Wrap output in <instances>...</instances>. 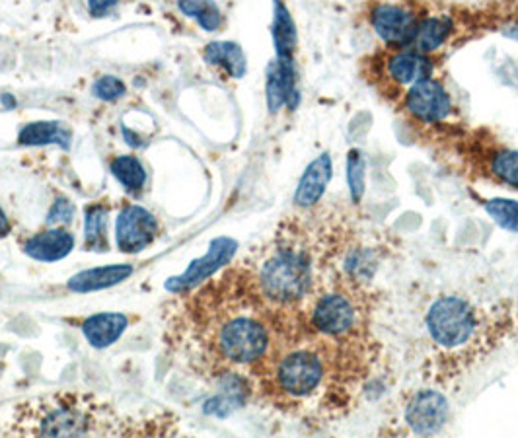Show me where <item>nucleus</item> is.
Returning <instances> with one entry per match:
<instances>
[{
	"label": "nucleus",
	"instance_id": "8",
	"mask_svg": "<svg viewBox=\"0 0 518 438\" xmlns=\"http://www.w3.org/2000/svg\"><path fill=\"white\" fill-rule=\"evenodd\" d=\"M217 349L232 365H258L271 349V331L259 316L238 314L219 328Z\"/></svg>",
	"mask_w": 518,
	"mask_h": 438
},
{
	"label": "nucleus",
	"instance_id": "20",
	"mask_svg": "<svg viewBox=\"0 0 518 438\" xmlns=\"http://www.w3.org/2000/svg\"><path fill=\"white\" fill-rule=\"evenodd\" d=\"M271 34L275 43V59H295L298 32L295 20L283 0H273V24Z\"/></svg>",
	"mask_w": 518,
	"mask_h": 438
},
{
	"label": "nucleus",
	"instance_id": "30",
	"mask_svg": "<svg viewBox=\"0 0 518 438\" xmlns=\"http://www.w3.org/2000/svg\"><path fill=\"white\" fill-rule=\"evenodd\" d=\"M119 4V0H88V10L94 18H104Z\"/></svg>",
	"mask_w": 518,
	"mask_h": 438
},
{
	"label": "nucleus",
	"instance_id": "11",
	"mask_svg": "<svg viewBox=\"0 0 518 438\" xmlns=\"http://www.w3.org/2000/svg\"><path fill=\"white\" fill-rule=\"evenodd\" d=\"M450 405L439 390H415L404 403V423L411 435L433 437L446 427Z\"/></svg>",
	"mask_w": 518,
	"mask_h": 438
},
{
	"label": "nucleus",
	"instance_id": "16",
	"mask_svg": "<svg viewBox=\"0 0 518 438\" xmlns=\"http://www.w3.org/2000/svg\"><path fill=\"white\" fill-rule=\"evenodd\" d=\"M133 273V267L127 263H113V265H104V267H94V269H86L76 273L74 277L69 279L67 287L73 292H94L108 289L113 285H119L123 281H127Z\"/></svg>",
	"mask_w": 518,
	"mask_h": 438
},
{
	"label": "nucleus",
	"instance_id": "9",
	"mask_svg": "<svg viewBox=\"0 0 518 438\" xmlns=\"http://www.w3.org/2000/svg\"><path fill=\"white\" fill-rule=\"evenodd\" d=\"M413 125L439 129L444 125H452L458 115V108L450 90L446 88L443 78L429 76L407 88L396 104Z\"/></svg>",
	"mask_w": 518,
	"mask_h": 438
},
{
	"label": "nucleus",
	"instance_id": "29",
	"mask_svg": "<svg viewBox=\"0 0 518 438\" xmlns=\"http://www.w3.org/2000/svg\"><path fill=\"white\" fill-rule=\"evenodd\" d=\"M74 217V205L69 199H57L47 215V222L51 226H59V224H69Z\"/></svg>",
	"mask_w": 518,
	"mask_h": 438
},
{
	"label": "nucleus",
	"instance_id": "5",
	"mask_svg": "<svg viewBox=\"0 0 518 438\" xmlns=\"http://www.w3.org/2000/svg\"><path fill=\"white\" fill-rule=\"evenodd\" d=\"M365 76L374 90L394 106L402 94L423 78L435 76L439 59L417 51L415 47H378L363 61Z\"/></svg>",
	"mask_w": 518,
	"mask_h": 438
},
{
	"label": "nucleus",
	"instance_id": "21",
	"mask_svg": "<svg viewBox=\"0 0 518 438\" xmlns=\"http://www.w3.org/2000/svg\"><path fill=\"white\" fill-rule=\"evenodd\" d=\"M73 133L65 123L59 121H34L22 127L18 143L22 146L57 145L65 150L71 148Z\"/></svg>",
	"mask_w": 518,
	"mask_h": 438
},
{
	"label": "nucleus",
	"instance_id": "23",
	"mask_svg": "<svg viewBox=\"0 0 518 438\" xmlns=\"http://www.w3.org/2000/svg\"><path fill=\"white\" fill-rule=\"evenodd\" d=\"M108 215L110 209L104 205H92L86 209L84 219V248L88 252H108Z\"/></svg>",
	"mask_w": 518,
	"mask_h": 438
},
{
	"label": "nucleus",
	"instance_id": "18",
	"mask_svg": "<svg viewBox=\"0 0 518 438\" xmlns=\"http://www.w3.org/2000/svg\"><path fill=\"white\" fill-rule=\"evenodd\" d=\"M378 263H380V257L376 248L353 246L343 256L341 279L357 287H365L374 279V273L378 271Z\"/></svg>",
	"mask_w": 518,
	"mask_h": 438
},
{
	"label": "nucleus",
	"instance_id": "35",
	"mask_svg": "<svg viewBox=\"0 0 518 438\" xmlns=\"http://www.w3.org/2000/svg\"><path fill=\"white\" fill-rule=\"evenodd\" d=\"M515 12H517V16H518V0H517V4H515Z\"/></svg>",
	"mask_w": 518,
	"mask_h": 438
},
{
	"label": "nucleus",
	"instance_id": "25",
	"mask_svg": "<svg viewBox=\"0 0 518 438\" xmlns=\"http://www.w3.org/2000/svg\"><path fill=\"white\" fill-rule=\"evenodd\" d=\"M345 180L347 191L353 205H361L367 191V158L359 148H351L345 164Z\"/></svg>",
	"mask_w": 518,
	"mask_h": 438
},
{
	"label": "nucleus",
	"instance_id": "13",
	"mask_svg": "<svg viewBox=\"0 0 518 438\" xmlns=\"http://www.w3.org/2000/svg\"><path fill=\"white\" fill-rule=\"evenodd\" d=\"M158 232L156 219L139 205L125 207L115 222L117 246L125 254H139L154 242Z\"/></svg>",
	"mask_w": 518,
	"mask_h": 438
},
{
	"label": "nucleus",
	"instance_id": "6",
	"mask_svg": "<svg viewBox=\"0 0 518 438\" xmlns=\"http://www.w3.org/2000/svg\"><path fill=\"white\" fill-rule=\"evenodd\" d=\"M480 26V14L464 12L458 6L427 4L411 47L425 55L441 59L444 51L454 47L460 37L472 34V30Z\"/></svg>",
	"mask_w": 518,
	"mask_h": 438
},
{
	"label": "nucleus",
	"instance_id": "3",
	"mask_svg": "<svg viewBox=\"0 0 518 438\" xmlns=\"http://www.w3.org/2000/svg\"><path fill=\"white\" fill-rule=\"evenodd\" d=\"M20 411V427H14L20 435L36 437H86L104 433L100 425V407L94 400L65 392L45 400L28 403Z\"/></svg>",
	"mask_w": 518,
	"mask_h": 438
},
{
	"label": "nucleus",
	"instance_id": "32",
	"mask_svg": "<svg viewBox=\"0 0 518 438\" xmlns=\"http://www.w3.org/2000/svg\"><path fill=\"white\" fill-rule=\"evenodd\" d=\"M10 230H12L10 220L6 219V215H4V211H2V207H0V238L8 236V234H10Z\"/></svg>",
	"mask_w": 518,
	"mask_h": 438
},
{
	"label": "nucleus",
	"instance_id": "12",
	"mask_svg": "<svg viewBox=\"0 0 518 438\" xmlns=\"http://www.w3.org/2000/svg\"><path fill=\"white\" fill-rule=\"evenodd\" d=\"M236 250H238L236 240H232L228 236L215 238L205 256L193 259L182 275L168 279L166 289L170 292H185L199 287L209 277H213L224 265H228L236 254Z\"/></svg>",
	"mask_w": 518,
	"mask_h": 438
},
{
	"label": "nucleus",
	"instance_id": "33",
	"mask_svg": "<svg viewBox=\"0 0 518 438\" xmlns=\"http://www.w3.org/2000/svg\"><path fill=\"white\" fill-rule=\"evenodd\" d=\"M0 100H2V106H4L6 110H14V108H16V100H14L10 94H4Z\"/></svg>",
	"mask_w": 518,
	"mask_h": 438
},
{
	"label": "nucleus",
	"instance_id": "26",
	"mask_svg": "<svg viewBox=\"0 0 518 438\" xmlns=\"http://www.w3.org/2000/svg\"><path fill=\"white\" fill-rule=\"evenodd\" d=\"M180 12L193 18L205 32H217L224 24L221 8L215 0H178Z\"/></svg>",
	"mask_w": 518,
	"mask_h": 438
},
{
	"label": "nucleus",
	"instance_id": "27",
	"mask_svg": "<svg viewBox=\"0 0 518 438\" xmlns=\"http://www.w3.org/2000/svg\"><path fill=\"white\" fill-rule=\"evenodd\" d=\"M481 207L485 213L493 219V222L509 232L518 234V201L517 199H505V197H493L481 201Z\"/></svg>",
	"mask_w": 518,
	"mask_h": 438
},
{
	"label": "nucleus",
	"instance_id": "17",
	"mask_svg": "<svg viewBox=\"0 0 518 438\" xmlns=\"http://www.w3.org/2000/svg\"><path fill=\"white\" fill-rule=\"evenodd\" d=\"M73 248V234L61 228H53L30 238L24 246V252L37 261H59L69 256Z\"/></svg>",
	"mask_w": 518,
	"mask_h": 438
},
{
	"label": "nucleus",
	"instance_id": "2",
	"mask_svg": "<svg viewBox=\"0 0 518 438\" xmlns=\"http://www.w3.org/2000/svg\"><path fill=\"white\" fill-rule=\"evenodd\" d=\"M370 306L365 287L343 279L314 298L308 328L314 337L330 343H349L369 337Z\"/></svg>",
	"mask_w": 518,
	"mask_h": 438
},
{
	"label": "nucleus",
	"instance_id": "14",
	"mask_svg": "<svg viewBox=\"0 0 518 438\" xmlns=\"http://www.w3.org/2000/svg\"><path fill=\"white\" fill-rule=\"evenodd\" d=\"M267 110L279 113L283 108L295 111L300 104L295 59H275L267 67L265 80Z\"/></svg>",
	"mask_w": 518,
	"mask_h": 438
},
{
	"label": "nucleus",
	"instance_id": "19",
	"mask_svg": "<svg viewBox=\"0 0 518 438\" xmlns=\"http://www.w3.org/2000/svg\"><path fill=\"white\" fill-rule=\"evenodd\" d=\"M127 318L117 312H102L96 316H90L82 324V333L86 341L96 349H106L113 345L123 331L127 329Z\"/></svg>",
	"mask_w": 518,
	"mask_h": 438
},
{
	"label": "nucleus",
	"instance_id": "28",
	"mask_svg": "<svg viewBox=\"0 0 518 438\" xmlns=\"http://www.w3.org/2000/svg\"><path fill=\"white\" fill-rule=\"evenodd\" d=\"M92 92L98 100H104V102H115L119 98L125 96L127 92V86L123 84V80H119L117 76H102L94 82L92 86Z\"/></svg>",
	"mask_w": 518,
	"mask_h": 438
},
{
	"label": "nucleus",
	"instance_id": "1",
	"mask_svg": "<svg viewBox=\"0 0 518 438\" xmlns=\"http://www.w3.org/2000/svg\"><path fill=\"white\" fill-rule=\"evenodd\" d=\"M425 331L437 355L458 368L470 365L487 351L495 326L470 298L443 294L427 308Z\"/></svg>",
	"mask_w": 518,
	"mask_h": 438
},
{
	"label": "nucleus",
	"instance_id": "4",
	"mask_svg": "<svg viewBox=\"0 0 518 438\" xmlns=\"http://www.w3.org/2000/svg\"><path fill=\"white\" fill-rule=\"evenodd\" d=\"M314 285V259L298 242H285L261 261L256 273L259 296L277 308H295Z\"/></svg>",
	"mask_w": 518,
	"mask_h": 438
},
{
	"label": "nucleus",
	"instance_id": "34",
	"mask_svg": "<svg viewBox=\"0 0 518 438\" xmlns=\"http://www.w3.org/2000/svg\"><path fill=\"white\" fill-rule=\"evenodd\" d=\"M515 314H517V320H518V296H517V308H515Z\"/></svg>",
	"mask_w": 518,
	"mask_h": 438
},
{
	"label": "nucleus",
	"instance_id": "31",
	"mask_svg": "<svg viewBox=\"0 0 518 438\" xmlns=\"http://www.w3.org/2000/svg\"><path fill=\"white\" fill-rule=\"evenodd\" d=\"M121 131H123V137H125L127 145L133 146V148H139V146L147 145V143H145V141H143L139 135H135V133H133V131H129L127 127H123Z\"/></svg>",
	"mask_w": 518,
	"mask_h": 438
},
{
	"label": "nucleus",
	"instance_id": "15",
	"mask_svg": "<svg viewBox=\"0 0 518 438\" xmlns=\"http://www.w3.org/2000/svg\"><path fill=\"white\" fill-rule=\"evenodd\" d=\"M333 180V156L330 152H322L316 156L302 172L296 185L293 203L300 211H312L324 199L328 185Z\"/></svg>",
	"mask_w": 518,
	"mask_h": 438
},
{
	"label": "nucleus",
	"instance_id": "24",
	"mask_svg": "<svg viewBox=\"0 0 518 438\" xmlns=\"http://www.w3.org/2000/svg\"><path fill=\"white\" fill-rule=\"evenodd\" d=\"M111 174L117 182L121 183L125 187L127 193H141L145 183H147V172H145V166L141 164L139 158L135 156H117L110 164Z\"/></svg>",
	"mask_w": 518,
	"mask_h": 438
},
{
	"label": "nucleus",
	"instance_id": "7",
	"mask_svg": "<svg viewBox=\"0 0 518 438\" xmlns=\"http://www.w3.org/2000/svg\"><path fill=\"white\" fill-rule=\"evenodd\" d=\"M427 2L419 0H367L363 20L386 47H409L417 34Z\"/></svg>",
	"mask_w": 518,
	"mask_h": 438
},
{
	"label": "nucleus",
	"instance_id": "10",
	"mask_svg": "<svg viewBox=\"0 0 518 438\" xmlns=\"http://www.w3.org/2000/svg\"><path fill=\"white\" fill-rule=\"evenodd\" d=\"M474 174L505 189L518 191V150L495 141L478 139L468 154Z\"/></svg>",
	"mask_w": 518,
	"mask_h": 438
},
{
	"label": "nucleus",
	"instance_id": "22",
	"mask_svg": "<svg viewBox=\"0 0 518 438\" xmlns=\"http://www.w3.org/2000/svg\"><path fill=\"white\" fill-rule=\"evenodd\" d=\"M203 57L209 65L219 67L230 78H242L248 71V61L242 47L234 41H213L205 47Z\"/></svg>",
	"mask_w": 518,
	"mask_h": 438
}]
</instances>
